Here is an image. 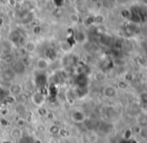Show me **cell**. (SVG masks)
Listing matches in <instances>:
<instances>
[{
	"label": "cell",
	"mask_w": 147,
	"mask_h": 143,
	"mask_svg": "<svg viewBox=\"0 0 147 143\" xmlns=\"http://www.w3.org/2000/svg\"><path fill=\"white\" fill-rule=\"evenodd\" d=\"M30 101L32 102L33 105H35L38 108V107L44 106L45 102H46V96L41 91H35L31 94Z\"/></svg>",
	"instance_id": "1"
},
{
	"label": "cell",
	"mask_w": 147,
	"mask_h": 143,
	"mask_svg": "<svg viewBox=\"0 0 147 143\" xmlns=\"http://www.w3.org/2000/svg\"><path fill=\"white\" fill-rule=\"evenodd\" d=\"M126 111H127L128 115L132 116V117H137L139 114L142 113L141 110V106H140L139 102H136V101H133V102H130L128 104L127 108H126Z\"/></svg>",
	"instance_id": "2"
},
{
	"label": "cell",
	"mask_w": 147,
	"mask_h": 143,
	"mask_svg": "<svg viewBox=\"0 0 147 143\" xmlns=\"http://www.w3.org/2000/svg\"><path fill=\"white\" fill-rule=\"evenodd\" d=\"M16 77L15 72L12 70V68H6V69L2 70L0 73V79L5 83H9L12 82Z\"/></svg>",
	"instance_id": "3"
},
{
	"label": "cell",
	"mask_w": 147,
	"mask_h": 143,
	"mask_svg": "<svg viewBox=\"0 0 147 143\" xmlns=\"http://www.w3.org/2000/svg\"><path fill=\"white\" fill-rule=\"evenodd\" d=\"M71 120L74 123H83L86 120V114L81 109H74L70 114Z\"/></svg>",
	"instance_id": "4"
},
{
	"label": "cell",
	"mask_w": 147,
	"mask_h": 143,
	"mask_svg": "<svg viewBox=\"0 0 147 143\" xmlns=\"http://www.w3.org/2000/svg\"><path fill=\"white\" fill-rule=\"evenodd\" d=\"M23 85L21 83H12L10 84L9 87H8V92H9L10 96L13 97H17L20 96V94L23 93Z\"/></svg>",
	"instance_id": "5"
},
{
	"label": "cell",
	"mask_w": 147,
	"mask_h": 143,
	"mask_svg": "<svg viewBox=\"0 0 147 143\" xmlns=\"http://www.w3.org/2000/svg\"><path fill=\"white\" fill-rule=\"evenodd\" d=\"M14 112L15 114L18 116V117L24 118V116H26L28 110L27 107H26L25 103L24 102H17L15 105H14Z\"/></svg>",
	"instance_id": "6"
},
{
	"label": "cell",
	"mask_w": 147,
	"mask_h": 143,
	"mask_svg": "<svg viewBox=\"0 0 147 143\" xmlns=\"http://www.w3.org/2000/svg\"><path fill=\"white\" fill-rule=\"evenodd\" d=\"M103 96L108 99H112L117 96V88L114 85H107L102 90Z\"/></svg>",
	"instance_id": "7"
},
{
	"label": "cell",
	"mask_w": 147,
	"mask_h": 143,
	"mask_svg": "<svg viewBox=\"0 0 147 143\" xmlns=\"http://www.w3.org/2000/svg\"><path fill=\"white\" fill-rule=\"evenodd\" d=\"M49 65H50V61H49V59H47L45 57L38 58L36 61V68L39 71H45V70H47Z\"/></svg>",
	"instance_id": "8"
},
{
	"label": "cell",
	"mask_w": 147,
	"mask_h": 143,
	"mask_svg": "<svg viewBox=\"0 0 147 143\" xmlns=\"http://www.w3.org/2000/svg\"><path fill=\"white\" fill-rule=\"evenodd\" d=\"M10 136L13 138L14 140H21L23 137V130L19 127H13L10 131Z\"/></svg>",
	"instance_id": "9"
},
{
	"label": "cell",
	"mask_w": 147,
	"mask_h": 143,
	"mask_svg": "<svg viewBox=\"0 0 147 143\" xmlns=\"http://www.w3.org/2000/svg\"><path fill=\"white\" fill-rule=\"evenodd\" d=\"M12 70L15 72L16 75H22V74L25 72L26 67L24 66V64L22 63L21 61H17L14 63L13 67H12Z\"/></svg>",
	"instance_id": "10"
},
{
	"label": "cell",
	"mask_w": 147,
	"mask_h": 143,
	"mask_svg": "<svg viewBox=\"0 0 147 143\" xmlns=\"http://www.w3.org/2000/svg\"><path fill=\"white\" fill-rule=\"evenodd\" d=\"M136 123L140 128L147 127V113L142 112L136 117Z\"/></svg>",
	"instance_id": "11"
},
{
	"label": "cell",
	"mask_w": 147,
	"mask_h": 143,
	"mask_svg": "<svg viewBox=\"0 0 147 143\" xmlns=\"http://www.w3.org/2000/svg\"><path fill=\"white\" fill-rule=\"evenodd\" d=\"M86 136V140L88 141V143H96L98 141V134L96 133L93 130H88L85 134Z\"/></svg>",
	"instance_id": "12"
},
{
	"label": "cell",
	"mask_w": 147,
	"mask_h": 143,
	"mask_svg": "<svg viewBox=\"0 0 147 143\" xmlns=\"http://www.w3.org/2000/svg\"><path fill=\"white\" fill-rule=\"evenodd\" d=\"M120 15H121V17L123 18L124 20H126V21H131L132 17H133V11L130 10L129 8H124V9H122L121 12H120Z\"/></svg>",
	"instance_id": "13"
},
{
	"label": "cell",
	"mask_w": 147,
	"mask_h": 143,
	"mask_svg": "<svg viewBox=\"0 0 147 143\" xmlns=\"http://www.w3.org/2000/svg\"><path fill=\"white\" fill-rule=\"evenodd\" d=\"M48 133L50 134L52 137H57V135L60 134V131H61V128H60L59 125H56V124H52L48 127Z\"/></svg>",
	"instance_id": "14"
},
{
	"label": "cell",
	"mask_w": 147,
	"mask_h": 143,
	"mask_svg": "<svg viewBox=\"0 0 147 143\" xmlns=\"http://www.w3.org/2000/svg\"><path fill=\"white\" fill-rule=\"evenodd\" d=\"M59 47H60V49H61L62 52L68 53V52H70V51L72 50V48H73V45H72L71 43H69V41L65 40V41H61V42H60Z\"/></svg>",
	"instance_id": "15"
},
{
	"label": "cell",
	"mask_w": 147,
	"mask_h": 143,
	"mask_svg": "<svg viewBox=\"0 0 147 143\" xmlns=\"http://www.w3.org/2000/svg\"><path fill=\"white\" fill-rule=\"evenodd\" d=\"M36 49H37L36 43H35L34 41H31V40L28 41L27 44L24 46V50H25L28 54H32V53H34L35 51H36Z\"/></svg>",
	"instance_id": "16"
},
{
	"label": "cell",
	"mask_w": 147,
	"mask_h": 143,
	"mask_svg": "<svg viewBox=\"0 0 147 143\" xmlns=\"http://www.w3.org/2000/svg\"><path fill=\"white\" fill-rule=\"evenodd\" d=\"M94 79L96 80L97 82H103L106 79V74H105L104 71L102 70H98L94 73Z\"/></svg>",
	"instance_id": "17"
},
{
	"label": "cell",
	"mask_w": 147,
	"mask_h": 143,
	"mask_svg": "<svg viewBox=\"0 0 147 143\" xmlns=\"http://www.w3.org/2000/svg\"><path fill=\"white\" fill-rule=\"evenodd\" d=\"M75 39L78 43H84L86 41V34L83 31H78L75 35Z\"/></svg>",
	"instance_id": "18"
},
{
	"label": "cell",
	"mask_w": 147,
	"mask_h": 143,
	"mask_svg": "<svg viewBox=\"0 0 147 143\" xmlns=\"http://www.w3.org/2000/svg\"><path fill=\"white\" fill-rule=\"evenodd\" d=\"M33 19H34V13L33 12H27L22 18V22L23 23H29V22L33 21Z\"/></svg>",
	"instance_id": "19"
},
{
	"label": "cell",
	"mask_w": 147,
	"mask_h": 143,
	"mask_svg": "<svg viewBox=\"0 0 147 143\" xmlns=\"http://www.w3.org/2000/svg\"><path fill=\"white\" fill-rule=\"evenodd\" d=\"M36 112H37V114L40 116V117H46V115L48 114L49 111L47 110L44 106H41V107H38V108H37Z\"/></svg>",
	"instance_id": "20"
},
{
	"label": "cell",
	"mask_w": 147,
	"mask_h": 143,
	"mask_svg": "<svg viewBox=\"0 0 147 143\" xmlns=\"http://www.w3.org/2000/svg\"><path fill=\"white\" fill-rule=\"evenodd\" d=\"M70 20H71L73 23H78V22L80 21V16L78 13H76V12H74V13H71L69 16Z\"/></svg>",
	"instance_id": "21"
},
{
	"label": "cell",
	"mask_w": 147,
	"mask_h": 143,
	"mask_svg": "<svg viewBox=\"0 0 147 143\" xmlns=\"http://www.w3.org/2000/svg\"><path fill=\"white\" fill-rule=\"evenodd\" d=\"M84 24H85L86 26L93 25V24H94V16L88 15L87 17L85 18V20H84Z\"/></svg>",
	"instance_id": "22"
},
{
	"label": "cell",
	"mask_w": 147,
	"mask_h": 143,
	"mask_svg": "<svg viewBox=\"0 0 147 143\" xmlns=\"http://www.w3.org/2000/svg\"><path fill=\"white\" fill-rule=\"evenodd\" d=\"M25 122H26L25 118L18 117L17 120H16V127H19V128H21V129H22V127L25 125Z\"/></svg>",
	"instance_id": "23"
},
{
	"label": "cell",
	"mask_w": 147,
	"mask_h": 143,
	"mask_svg": "<svg viewBox=\"0 0 147 143\" xmlns=\"http://www.w3.org/2000/svg\"><path fill=\"white\" fill-rule=\"evenodd\" d=\"M28 41H29V40H27V39H26V37H24V36H20L19 38H18L17 42H18V44H19L20 46L23 47V48H24V46H25V45L27 44Z\"/></svg>",
	"instance_id": "24"
},
{
	"label": "cell",
	"mask_w": 147,
	"mask_h": 143,
	"mask_svg": "<svg viewBox=\"0 0 147 143\" xmlns=\"http://www.w3.org/2000/svg\"><path fill=\"white\" fill-rule=\"evenodd\" d=\"M140 104H147V92H142L139 95Z\"/></svg>",
	"instance_id": "25"
},
{
	"label": "cell",
	"mask_w": 147,
	"mask_h": 143,
	"mask_svg": "<svg viewBox=\"0 0 147 143\" xmlns=\"http://www.w3.org/2000/svg\"><path fill=\"white\" fill-rule=\"evenodd\" d=\"M139 135H140V137H141V138H143V139L147 140V127H145V128H140Z\"/></svg>",
	"instance_id": "26"
},
{
	"label": "cell",
	"mask_w": 147,
	"mask_h": 143,
	"mask_svg": "<svg viewBox=\"0 0 147 143\" xmlns=\"http://www.w3.org/2000/svg\"><path fill=\"white\" fill-rule=\"evenodd\" d=\"M36 129H37V131L40 132V133H44V132L46 131V126H45L44 124H38Z\"/></svg>",
	"instance_id": "27"
},
{
	"label": "cell",
	"mask_w": 147,
	"mask_h": 143,
	"mask_svg": "<svg viewBox=\"0 0 147 143\" xmlns=\"http://www.w3.org/2000/svg\"><path fill=\"white\" fill-rule=\"evenodd\" d=\"M131 135H132L131 129H126L125 131H124V138H125L126 140H129L130 138H131Z\"/></svg>",
	"instance_id": "28"
},
{
	"label": "cell",
	"mask_w": 147,
	"mask_h": 143,
	"mask_svg": "<svg viewBox=\"0 0 147 143\" xmlns=\"http://www.w3.org/2000/svg\"><path fill=\"white\" fill-rule=\"evenodd\" d=\"M104 18L102 15H96L94 16V23H102Z\"/></svg>",
	"instance_id": "29"
},
{
	"label": "cell",
	"mask_w": 147,
	"mask_h": 143,
	"mask_svg": "<svg viewBox=\"0 0 147 143\" xmlns=\"http://www.w3.org/2000/svg\"><path fill=\"white\" fill-rule=\"evenodd\" d=\"M53 4H55V6L56 7H62V6L65 4V2L64 1H60V0H58V1H53Z\"/></svg>",
	"instance_id": "30"
},
{
	"label": "cell",
	"mask_w": 147,
	"mask_h": 143,
	"mask_svg": "<svg viewBox=\"0 0 147 143\" xmlns=\"http://www.w3.org/2000/svg\"><path fill=\"white\" fill-rule=\"evenodd\" d=\"M53 117H54V114H53L52 112H50V111H49L48 114L46 115V118H47V119H53Z\"/></svg>",
	"instance_id": "31"
},
{
	"label": "cell",
	"mask_w": 147,
	"mask_h": 143,
	"mask_svg": "<svg viewBox=\"0 0 147 143\" xmlns=\"http://www.w3.org/2000/svg\"><path fill=\"white\" fill-rule=\"evenodd\" d=\"M33 143H42V140L39 139V138H36V139L33 141Z\"/></svg>",
	"instance_id": "32"
},
{
	"label": "cell",
	"mask_w": 147,
	"mask_h": 143,
	"mask_svg": "<svg viewBox=\"0 0 147 143\" xmlns=\"http://www.w3.org/2000/svg\"><path fill=\"white\" fill-rule=\"evenodd\" d=\"M38 29H40V27H39V26H36V27H35V33H38L39 32V30H38Z\"/></svg>",
	"instance_id": "33"
},
{
	"label": "cell",
	"mask_w": 147,
	"mask_h": 143,
	"mask_svg": "<svg viewBox=\"0 0 147 143\" xmlns=\"http://www.w3.org/2000/svg\"><path fill=\"white\" fill-rule=\"evenodd\" d=\"M59 143H66V141H64V140H61V141H59Z\"/></svg>",
	"instance_id": "34"
},
{
	"label": "cell",
	"mask_w": 147,
	"mask_h": 143,
	"mask_svg": "<svg viewBox=\"0 0 147 143\" xmlns=\"http://www.w3.org/2000/svg\"><path fill=\"white\" fill-rule=\"evenodd\" d=\"M73 143H79V142H73Z\"/></svg>",
	"instance_id": "35"
}]
</instances>
